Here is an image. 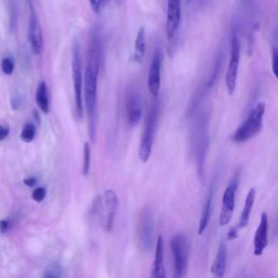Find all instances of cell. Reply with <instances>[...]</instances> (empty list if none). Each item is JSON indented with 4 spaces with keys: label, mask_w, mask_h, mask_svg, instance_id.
Listing matches in <instances>:
<instances>
[{
    "label": "cell",
    "mask_w": 278,
    "mask_h": 278,
    "mask_svg": "<svg viewBox=\"0 0 278 278\" xmlns=\"http://www.w3.org/2000/svg\"><path fill=\"white\" fill-rule=\"evenodd\" d=\"M182 4L181 0H168L165 31L169 40H173L181 25Z\"/></svg>",
    "instance_id": "cell-12"
},
{
    "label": "cell",
    "mask_w": 278,
    "mask_h": 278,
    "mask_svg": "<svg viewBox=\"0 0 278 278\" xmlns=\"http://www.w3.org/2000/svg\"><path fill=\"white\" fill-rule=\"evenodd\" d=\"M110 0H89V4H91L92 9L95 13L100 14L104 9L105 7L108 6Z\"/></svg>",
    "instance_id": "cell-24"
},
{
    "label": "cell",
    "mask_w": 278,
    "mask_h": 278,
    "mask_svg": "<svg viewBox=\"0 0 278 278\" xmlns=\"http://www.w3.org/2000/svg\"><path fill=\"white\" fill-rule=\"evenodd\" d=\"M2 69L6 75H11L14 70V60L10 57L5 58L2 62Z\"/></svg>",
    "instance_id": "cell-25"
},
{
    "label": "cell",
    "mask_w": 278,
    "mask_h": 278,
    "mask_svg": "<svg viewBox=\"0 0 278 278\" xmlns=\"http://www.w3.org/2000/svg\"><path fill=\"white\" fill-rule=\"evenodd\" d=\"M91 157H92V148L91 144L86 142L84 144L83 150V166H81V173L84 176H87L91 171Z\"/></svg>",
    "instance_id": "cell-22"
},
{
    "label": "cell",
    "mask_w": 278,
    "mask_h": 278,
    "mask_svg": "<svg viewBox=\"0 0 278 278\" xmlns=\"http://www.w3.org/2000/svg\"><path fill=\"white\" fill-rule=\"evenodd\" d=\"M24 184L27 187H34L37 184V179L35 177H29L24 179Z\"/></svg>",
    "instance_id": "cell-32"
},
{
    "label": "cell",
    "mask_w": 278,
    "mask_h": 278,
    "mask_svg": "<svg viewBox=\"0 0 278 278\" xmlns=\"http://www.w3.org/2000/svg\"><path fill=\"white\" fill-rule=\"evenodd\" d=\"M159 111H160L159 102L155 101L152 104V107L150 108L148 114H147L145 128L142 135L141 145H139V149H138V157H139V160H141L143 163L148 162L151 157L155 130H157Z\"/></svg>",
    "instance_id": "cell-4"
},
{
    "label": "cell",
    "mask_w": 278,
    "mask_h": 278,
    "mask_svg": "<svg viewBox=\"0 0 278 278\" xmlns=\"http://www.w3.org/2000/svg\"><path fill=\"white\" fill-rule=\"evenodd\" d=\"M36 136V126L32 123V122H29L25 125L23 126L22 133H21V139L24 143H32L34 141V138Z\"/></svg>",
    "instance_id": "cell-23"
},
{
    "label": "cell",
    "mask_w": 278,
    "mask_h": 278,
    "mask_svg": "<svg viewBox=\"0 0 278 278\" xmlns=\"http://www.w3.org/2000/svg\"><path fill=\"white\" fill-rule=\"evenodd\" d=\"M162 62H163V53L161 49L158 48L153 53L150 68H149V73H148V80H147L149 93L154 98H158L160 94Z\"/></svg>",
    "instance_id": "cell-11"
},
{
    "label": "cell",
    "mask_w": 278,
    "mask_h": 278,
    "mask_svg": "<svg viewBox=\"0 0 278 278\" xmlns=\"http://www.w3.org/2000/svg\"><path fill=\"white\" fill-rule=\"evenodd\" d=\"M30 11H31V14H30L29 33H27L29 43H30L33 53L40 54L43 52V49H44L43 31H42V26H40L39 19L32 0H30Z\"/></svg>",
    "instance_id": "cell-10"
},
{
    "label": "cell",
    "mask_w": 278,
    "mask_h": 278,
    "mask_svg": "<svg viewBox=\"0 0 278 278\" xmlns=\"http://www.w3.org/2000/svg\"><path fill=\"white\" fill-rule=\"evenodd\" d=\"M255 200H256V188L252 187L247 193L246 201H244V206L241 211L238 224H237V227H238L239 230H241V228H246L248 226L251 212H252L253 206H255Z\"/></svg>",
    "instance_id": "cell-17"
},
{
    "label": "cell",
    "mask_w": 278,
    "mask_h": 278,
    "mask_svg": "<svg viewBox=\"0 0 278 278\" xmlns=\"http://www.w3.org/2000/svg\"><path fill=\"white\" fill-rule=\"evenodd\" d=\"M268 244V217L266 212L261 214L259 226L256 231L255 239H253V255L260 257L263 255L265 248Z\"/></svg>",
    "instance_id": "cell-14"
},
{
    "label": "cell",
    "mask_w": 278,
    "mask_h": 278,
    "mask_svg": "<svg viewBox=\"0 0 278 278\" xmlns=\"http://www.w3.org/2000/svg\"><path fill=\"white\" fill-rule=\"evenodd\" d=\"M9 135V127L7 125H0V142L4 141Z\"/></svg>",
    "instance_id": "cell-31"
},
{
    "label": "cell",
    "mask_w": 278,
    "mask_h": 278,
    "mask_svg": "<svg viewBox=\"0 0 278 278\" xmlns=\"http://www.w3.org/2000/svg\"><path fill=\"white\" fill-rule=\"evenodd\" d=\"M240 51H241V44L237 33H233L232 40H231V54H230V62H228V68L226 72L225 84L227 93L230 96H233L236 86H237V77H238L239 71V63H240Z\"/></svg>",
    "instance_id": "cell-7"
},
{
    "label": "cell",
    "mask_w": 278,
    "mask_h": 278,
    "mask_svg": "<svg viewBox=\"0 0 278 278\" xmlns=\"http://www.w3.org/2000/svg\"><path fill=\"white\" fill-rule=\"evenodd\" d=\"M46 188L45 187H37L32 193V198L36 202H42L46 198Z\"/></svg>",
    "instance_id": "cell-27"
},
{
    "label": "cell",
    "mask_w": 278,
    "mask_h": 278,
    "mask_svg": "<svg viewBox=\"0 0 278 278\" xmlns=\"http://www.w3.org/2000/svg\"><path fill=\"white\" fill-rule=\"evenodd\" d=\"M36 103L39 110L47 114L50 111V102H49L48 88L45 81H40L36 91Z\"/></svg>",
    "instance_id": "cell-20"
},
{
    "label": "cell",
    "mask_w": 278,
    "mask_h": 278,
    "mask_svg": "<svg viewBox=\"0 0 278 278\" xmlns=\"http://www.w3.org/2000/svg\"><path fill=\"white\" fill-rule=\"evenodd\" d=\"M61 274V267L58 264H51L50 266H48L46 272L44 274L45 277H60Z\"/></svg>",
    "instance_id": "cell-26"
},
{
    "label": "cell",
    "mask_w": 278,
    "mask_h": 278,
    "mask_svg": "<svg viewBox=\"0 0 278 278\" xmlns=\"http://www.w3.org/2000/svg\"><path fill=\"white\" fill-rule=\"evenodd\" d=\"M154 217L151 209L146 208L142 211L138 223L139 244L143 251H150L154 243Z\"/></svg>",
    "instance_id": "cell-8"
},
{
    "label": "cell",
    "mask_w": 278,
    "mask_h": 278,
    "mask_svg": "<svg viewBox=\"0 0 278 278\" xmlns=\"http://www.w3.org/2000/svg\"><path fill=\"white\" fill-rule=\"evenodd\" d=\"M272 71L275 77L278 76V52L276 48L273 49V57H272Z\"/></svg>",
    "instance_id": "cell-28"
},
{
    "label": "cell",
    "mask_w": 278,
    "mask_h": 278,
    "mask_svg": "<svg viewBox=\"0 0 278 278\" xmlns=\"http://www.w3.org/2000/svg\"><path fill=\"white\" fill-rule=\"evenodd\" d=\"M102 60V48L101 37L98 30H94L89 42L88 51L86 57V68L83 77V89H84V100L87 114L89 118V136L92 142L95 141V119H96V107H97V94H98V79Z\"/></svg>",
    "instance_id": "cell-1"
},
{
    "label": "cell",
    "mask_w": 278,
    "mask_h": 278,
    "mask_svg": "<svg viewBox=\"0 0 278 278\" xmlns=\"http://www.w3.org/2000/svg\"><path fill=\"white\" fill-rule=\"evenodd\" d=\"M72 77L73 86H74V102L75 110L78 119L83 118V73H81V60L79 45L74 43L73 46V59H72Z\"/></svg>",
    "instance_id": "cell-6"
},
{
    "label": "cell",
    "mask_w": 278,
    "mask_h": 278,
    "mask_svg": "<svg viewBox=\"0 0 278 278\" xmlns=\"http://www.w3.org/2000/svg\"><path fill=\"white\" fill-rule=\"evenodd\" d=\"M238 231H239V228L237 227V226H233L230 231H228L227 233V240L228 241H232V240H235L238 238Z\"/></svg>",
    "instance_id": "cell-29"
},
{
    "label": "cell",
    "mask_w": 278,
    "mask_h": 278,
    "mask_svg": "<svg viewBox=\"0 0 278 278\" xmlns=\"http://www.w3.org/2000/svg\"><path fill=\"white\" fill-rule=\"evenodd\" d=\"M145 52H146V31H145V27L142 26L138 30L137 36L135 39L133 60L135 62L141 63L145 57Z\"/></svg>",
    "instance_id": "cell-21"
},
{
    "label": "cell",
    "mask_w": 278,
    "mask_h": 278,
    "mask_svg": "<svg viewBox=\"0 0 278 278\" xmlns=\"http://www.w3.org/2000/svg\"><path fill=\"white\" fill-rule=\"evenodd\" d=\"M265 113V103L259 102L250 112L247 120L236 129L232 139L235 143L242 144L256 137L263 128V118Z\"/></svg>",
    "instance_id": "cell-3"
},
{
    "label": "cell",
    "mask_w": 278,
    "mask_h": 278,
    "mask_svg": "<svg viewBox=\"0 0 278 278\" xmlns=\"http://www.w3.org/2000/svg\"><path fill=\"white\" fill-rule=\"evenodd\" d=\"M226 261H227V244L222 241L216 253V257L211 266V273L217 278H222L226 271Z\"/></svg>",
    "instance_id": "cell-16"
},
{
    "label": "cell",
    "mask_w": 278,
    "mask_h": 278,
    "mask_svg": "<svg viewBox=\"0 0 278 278\" xmlns=\"http://www.w3.org/2000/svg\"><path fill=\"white\" fill-rule=\"evenodd\" d=\"M119 209V197L114 190L108 189L103 191L94 202V212L99 216V220L105 232L110 233L116 220Z\"/></svg>",
    "instance_id": "cell-2"
},
{
    "label": "cell",
    "mask_w": 278,
    "mask_h": 278,
    "mask_svg": "<svg viewBox=\"0 0 278 278\" xmlns=\"http://www.w3.org/2000/svg\"><path fill=\"white\" fill-rule=\"evenodd\" d=\"M10 227H11V223L8 219L0 220V233L2 234L8 233V231L10 230Z\"/></svg>",
    "instance_id": "cell-30"
},
{
    "label": "cell",
    "mask_w": 278,
    "mask_h": 278,
    "mask_svg": "<svg viewBox=\"0 0 278 278\" xmlns=\"http://www.w3.org/2000/svg\"><path fill=\"white\" fill-rule=\"evenodd\" d=\"M151 277L153 278H164L165 268H164V253H163V238L160 235L155 242L154 259L152 264Z\"/></svg>",
    "instance_id": "cell-15"
},
{
    "label": "cell",
    "mask_w": 278,
    "mask_h": 278,
    "mask_svg": "<svg viewBox=\"0 0 278 278\" xmlns=\"http://www.w3.org/2000/svg\"><path fill=\"white\" fill-rule=\"evenodd\" d=\"M239 186L238 176L234 177L233 181L226 187L222 198V210L219 214V226H226L230 224L233 217L235 202H236V192Z\"/></svg>",
    "instance_id": "cell-9"
},
{
    "label": "cell",
    "mask_w": 278,
    "mask_h": 278,
    "mask_svg": "<svg viewBox=\"0 0 278 278\" xmlns=\"http://www.w3.org/2000/svg\"><path fill=\"white\" fill-rule=\"evenodd\" d=\"M208 135L207 132H200L198 139V148H197V160H198V173L199 176H204V162H206V155L208 150Z\"/></svg>",
    "instance_id": "cell-18"
},
{
    "label": "cell",
    "mask_w": 278,
    "mask_h": 278,
    "mask_svg": "<svg viewBox=\"0 0 278 278\" xmlns=\"http://www.w3.org/2000/svg\"><path fill=\"white\" fill-rule=\"evenodd\" d=\"M171 250L174 259L175 277H185L189 263V242L187 237L184 234H176L172 237Z\"/></svg>",
    "instance_id": "cell-5"
},
{
    "label": "cell",
    "mask_w": 278,
    "mask_h": 278,
    "mask_svg": "<svg viewBox=\"0 0 278 278\" xmlns=\"http://www.w3.org/2000/svg\"><path fill=\"white\" fill-rule=\"evenodd\" d=\"M125 108L127 123L130 127H135L142 119L143 109L141 97L133 88H128L125 94Z\"/></svg>",
    "instance_id": "cell-13"
},
{
    "label": "cell",
    "mask_w": 278,
    "mask_h": 278,
    "mask_svg": "<svg viewBox=\"0 0 278 278\" xmlns=\"http://www.w3.org/2000/svg\"><path fill=\"white\" fill-rule=\"evenodd\" d=\"M212 203H213V188H211L208 199L206 201V204H204L203 210H202V214L201 218L199 222V227H198V235H202L204 232H206L207 227L210 222V216L212 213Z\"/></svg>",
    "instance_id": "cell-19"
}]
</instances>
